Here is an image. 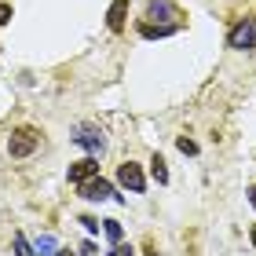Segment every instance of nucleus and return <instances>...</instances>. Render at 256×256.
Returning a JSON list of instances; mask_svg holds the SVG:
<instances>
[{
    "label": "nucleus",
    "mask_w": 256,
    "mask_h": 256,
    "mask_svg": "<svg viewBox=\"0 0 256 256\" xmlns=\"http://www.w3.org/2000/svg\"><path fill=\"white\" fill-rule=\"evenodd\" d=\"M37 146H40V136L33 132V128H15L11 139H8V154L11 158H30Z\"/></svg>",
    "instance_id": "1"
},
{
    "label": "nucleus",
    "mask_w": 256,
    "mask_h": 256,
    "mask_svg": "<svg viewBox=\"0 0 256 256\" xmlns=\"http://www.w3.org/2000/svg\"><path fill=\"white\" fill-rule=\"evenodd\" d=\"M227 44L234 52H249V48H256V22L252 18H242L234 30L227 33Z\"/></svg>",
    "instance_id": "2"
},
{
    "label": "nucleus",
    "mask_w": 256,
    "mask_h": 256,
    "mask_svg": "<svg viewBox=\"0 0 256 256\" xmlns=\"http://www.w3.org/2000/svg\"><path fill=\"white\" fill-rule=\"evenodd\" d=\"M118 183L124 190H132V194H143L146 190V176H143V168H139L136 161H124V165L118 168Z\"/></svg>",
    "instance_id": "3"
},
{
    "label": "nucleus",
    "mask_w": 256,
    "mask_h": 256,
    "mask_svg": "<svg viewBox=\"0 0 256 256\" xmlns=\"http://www.w3.org/2000/svg\"><path fill=\"white\" fill-rule=\"evenodd\" d=\"M77 190L84 202H106V198H114V187H110V180H102V176H92L84 183H77Z\"/></svg>",
    "instance_id": "4"
},
{
    "label": "nucleus",
    "mask_w": 256,
    "mask_h": 256,
    "mask_svg": "<svg viewBox=\"0 0 256 256\" xmlns=\"http://www.w3.org/2000/svg\"><path fill=\"white\" fill-rule=\"evenodd\" d=\"M92 176H99V158L92 154V158H80V161H74V165H70V172H66V180L74 183H84V180H92Z\"/></svg>",
    "instance_id": "5"
},
{
    "label": "nucleus",
    "mask_w": 256,
    "mask_h": 256,
    "mask_svg": "<svg viewBox=\"0 0 256 256\" xmlns=\"http://www.w3.org/2000/svg\"><path fill=\"white\" fill-rule=\"evenodd\" d=\"M180 26L176 22H139V37H146V40H161V37H172V33H176Z\"/></svg>",
    "instance_id": "6"
},
{
    "label": "nucleus",
    "mask_w": 256,
    "mask_h": 256,
    "mask_svg": "<svg viewBox=\"0 0 256 256\" xmlns=\"http://www.w3.org/2000/svg\"><path fill=\"white\" fill-rule=\"evenodd\" d=\"M77 146H84L88 154H102V146H106V139H102V132H96V128H84L80 136H74Z\"/></svg>",
    "instance_id": "7"
},
{
    "label": "nucleus",
    "mask_w": 256,
    "mask_h": 256,
    "mask_svg": "<svg viewBox=\"0 0 256 256\" xmlns=\"http://www.w3.org/2000/svg\"><path fill=\"white\" fill-rule=\"evenodd\" d=\"M124 15H128V0H114L110 11H106V26H110L114 33H121V30H124Z\"/></svg>",
    "instance_id": "8"
},
{
    "label": "nucleus",
    "mask_w": 256,
    "mask_h": 256,
    "mask_svg": "<svg viewBox=\"0 0 256 256\" xmlns=\"http://www.w3.org/2000/svg\"><path fill=\"white\" fill-rule=\"evenodd\" d=\"M172 15H176L172 0H150L146 4V18H172Z\"/></svg>",
    "instance_id": "9"
},
{
    "label": "nucleus",
    "mask_w": 256,
    "mask_h": 256,
    "mask_svg": "<svg viewBox=\"0 0 256 256\" xmlns=\"http://www.w3.org/2000/svg\"><path fill=\"white\" fill-rule=\"evenodd\" d=\"M150 176H154V180L161 183V187L168 183V165H165V158H161V154H154V158H150Z\"/></svg>",
    "instance_id": "10"
},
{
    "label": "nucleus",
    "mask_w": 256,
    "mask_h": 256,
    "mask_svg": "<svg viewBox=\"0 0 256 256\" xmlns=\"http://www.w3.org/2000/svg\"><path fill=\"white\" fill-rule=\"evenodd\" d=\"M102 234H106L110 242H121V234H124V230H121V224H118V220H102Z\"/></svg>",
    "instance_id": "11"
},
{
    "label": "nucleus",
    "mask_w": 256,
    "mask_h": 256,
    "mask_svg": "<svg viewBox=\"0 0 256 256\" xmlns=\"http://www.w3.org/2000/svg\"><path fill=\"white\" fill-rule=\"evenodd\" d=\"M55 249H59V246H55L52 234H40V238H37V252H40V256H55Z\"/></svg>",
    "instance_id": "12"
},
{
    "label": "nucleus",
    "mask_w": 256,
    "mask_h": 256,
    "mask_svg": "<svg viewBox=\"0 0 256 256\" xmlns=\"http://www.w3.org/2000/svg\"><path fill=\"white\" fill-rule=\"evenodd\" d=\"M15 256H37V249L26 242V234H15Z\"/></svg>",
    "instance_id": "13"
},
{
    "label": "nucleus",
    "mask_w": 256,
    "mask_h": 256,
    "mask_svg": "<svg viewBox=\"0 0 256 256\" xmlns=\"http://www.w3.org/2000/svg\"><path fill=\"white\" fill-rule=\"evenodd\" d=\"M77 224H84V230H88V234H99V224H102V220H96V216H80Z\"/></svg>",
    "instance_id": "14"
},
{
    "label": "nucleus",
    "mask_w": 256,
    "mask_h": 256,
    "mask_svg": "<svg viewBox=\"0 0 256 256\" xmlns=\"http://www.w3.org/2000/svg\"><path fill=\"white\" fill-rule=\"evenodd\" d=\"M176 146L183 150V154H198V143H194V139H187V136H180V139H176Z\"/></svg>",
    "instance_id": "15"
},
{
    "label": "nucleus",
    "mask_w": 256,
    "mask_h": 256,
    "mask_svg": "<svg viewBox=\"0 0 256 256\" xmlns=\"http://www.w3.org/2000/svg\"><path fill=\"white\" fill-rule=\"evenodd\" d=\"M106 256H132V246H121V242H114V249Z\"/></svg>",
    "instance_id": "16"
},
{
    "label": "nucleus",
    "mask_w": 256,
    "mask_h": 256,
    "mask_svg": "<svg viewBox=\"0 0 256 256\" xmlns=\"http://www.w3.org/2000/svg\"><path fill=\"white\" fill-rule=\"evenodd\" d=\"M8 22H11V8L0 4V26H8Z\"/></svg>",
    "instance_id": "17"
},
{
    "label": "nucleus",
    "mask_w": 256,
    "mask_h": 256,
    "mask_svg": "<svg viewBox=\"0 0 256 256\" xmlns=\"http://www.w3.org/2000/svg\"><path fill=\"white\" fill-rule=\"evenodd\" d=\"M249 205H256V187H249Z\"/></svg>",
    "instance_id": "18"
},
{
    "label": "nucleus",
    "mask_w": 256,
    "mask_h": 256,
    "mask_svg": "<svg viewBox=\"0 0 256 256\" xmlns=\"http://www.w3.org/2000/svg\"><path fill=\"white\" fill-rule=\"evenodd\" d=\"M55 256H74V252H70V249H55Z\"/></svg>",
    "instance_id": "19"
},
{
    "label": "nucleus",
    "mask_w": 256,
    "mask_h": 256,
    "mask_svg": "<svg viewBox=\"0 0 256 256\" xmlns=\"http://www.w3.org/2000/svg\"><path fill=\"white\" fill-rule=\"evenodd\" d=\"M249 242H252V246H256V227H252V230H249Z\"/></svg>",
    "instance_id": "20"
}]
</instances>
